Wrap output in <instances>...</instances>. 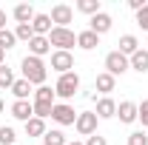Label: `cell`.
I'll return each mask as SVG.
<instances>
[{
    "label": "cell",
    "instance_id": "1",
    "mask_svg": "<svg viewBox=\"0 0 148 145\" xmlns=\"http://www.w3.org/2000/svg\"><path fill=\"white\" fill-rule=\"evenodd\" d=\"M20 68H23V80H29L32 85H43L46 83V63L40 60V57H32L26 54L23 57V63H20Z\"/></svg>",
    "mask_w": 148,
    "mask_h": 145
},
{
    "label": "cell",
    "instance_id": "2",
    "mask_svg": "<svg viewBox=\"0 0 148 145\" xmlns=\"http://www.w3.org/2000/svg\"><path fill=\"white\" fill-rule=\"evenodd\" d=\"M77 88H80V77L74 71H69V74H60V80H57V85H54V94L60 100H71L74 94H77Z\"/></svg>",
    "mask_w": 148,
    "mask_h": 145
},
{
    "label": "cell",
    "instance_id": "3",
    "mask_svg": "<svg viewBox=\"0 0 148 145\" xmlns=\"http://www.w3.org/2000/svg\"><path fill=\"white\" fill-rule=\"evenodd\" d=\"M49 43L57 46V51H69L71 46H77V34H74L71 29H51V34H49Z\"/></svg>",
    "mask_w": 148,
    "mask_h": 145
},
{
    "label": "cell",
    "instance_id": "4",
    "mask_svg": "<svg viewBox=\"0 0 148 145\" xmlns=\"http://www.w3.org/2000/svg\"><path fill=\"white\" fill-rule=\"evenodd\" d=\"M131 68V63H128V57L125 54H120V51H108L106 54V71L111 74V77H120V74H125Z\"/></svg>",
    "mask_w": 148,
    "mask_h": 145
},
{
    "label": "cell",
    "instance_id": "5",
    "mask_svg": "<svg viewBox=\"0 0 148 145\" xmlns=\"http://www.w3.org/2000/svg\"><path fill=\"white\" fill-rule=\"evenodd\" d=\"M51 120L60 122V125H74V122H77V111H74V105H69V103H54Z\"/></svg>",
    "mask_w": 148,
    "mask_h": 145
},
{
    "label": "cell",
    "instance_id": "6",
    "mask_svg": "<svg viewBox=\"0 0 148 145\" xmlns=\"http://www.w3.org/2000/svg\"><path fill=\"white\" fill-rule=\"evenodd\" d=\"M74 128H77V134H83V137L97 134V114H94V111H80V114H77Z\"/></svg>",
    "mask_w": 148,
    "mask_h": 145
},
{
    "label": "cell",
    "instance_id": "7",
    "mask_svg": "<svg viewBox=\"0 0 148 145\" xmlns=\"http://www.w3.org/2000/svg\"><path fill=\"white\" fill-rule=\"evenodd\" d=\"M49 17H51V23H57V29H69V23L74 20V9L66 6V3H57Z\"/></svg>",
    "mask_w": 148,
    "mask_h": 145
},
{
    "label": "cell",
    "instance_id": "8",
    "mask_svg": "<svg viewBox=\"0 0 148 145\" xmlns=\"http://www.w3.org/2000/svg\"><path fill=\"white\" fill-rule=\"evenodd\" d=\"M51 68H54L57 74H69L74 68L71 51H54V54H51Z\"/></svg>",
    "mask_w": 148,
    "mask_h": 145
},
{
    "label": "cell",
    "instance_id": "9",
    "mask_svg": "<svg viewBox=\"0 0 148 145\" xmlns=\"http://www.w3.org/2000/svg\"><path fill=\"white\" fill-rule=\"evenodd\" d=\"M12 117L29 122V120L34 117V103H29V100H14V103H12Z\"/></svg>",
    "mask_w": 148,
    "mask_h": 145
},
{
    "label": "cell",
    "instance_id": "10",
    "mask_svg": "<svg viewBox=\"0 0 148 145\" xmlns=\"http://www.w3.org/2000/svg\"><path fill=\"white\" fill-rule=\"evenodd\" d=\"M111 14H106V12H100V14H94L91 17V23H88V29H91L94 34L100 37V34H106V31H111Z\"/></svg>",
    "mask_w": 148,
    "mask_h": 145
},
{
    "label": "cell",
    "instance_id": "11",
    "mask_svg": "<svg viewBox=\"0 0 148 145\" xmlns=\"http://www.w3.org/2000/svg\"><path fill=\"white\" fill-rule=\"evenodd\" d=\"M97 120H111V117H117V103L111 100V97H103V100H97Z\"/></svg>",
    "mask_w": 148,
    "mask_h": 145
},
{
    "label": "cell",
    "instance_id": "12",
    "mask_svg": "<svg viewBox=\"0 0 148 145\" xmlns=\"http://www.w3.org/2000/svg\"><path fill=\"white\" fill-rule=\"evenodd\" d=\"M117 117H120V122H134L137 120V103H131V100H123L120 105H117Z\"/></svg>",
    "mask_w": 148,
    "mask_h": 145
},
{
    "label": "cell",
    "instance_id": "13",
    "mask_svg": "<svg viewBox=\"0 0 148 145\" xmlns=\"http://www.w3.org/2000/svg\"><path fill=\"white\" fill-rule=\"evenodd\" d=\"M32 29H34V34L37 37H49L51 34V17L49 14H34V20H32Z\"/></svg>",
    "mask_w": 148,
    "mask_h": 145
},
{
    "label": "cell",
    "instance_id": "14",
    "mask_svg": "<svg viewBox=\"0 0 148 145\" xmlns=\"http://www.w3.org/2000/svg\"><path fill=\"white\" fill-rule=\"evenodd\" d=\"M51 51V43H49V37H32V43H29V54L32 57H43Z\"/></svg>",
    "mask_w": 148,
    "mask_h": 145
},
{
    "label": "cell",
    "instance_id": "15",
    "mask_svg": "<svg viewBox=\"0 0 148 145\" xmlns=\"http://www.w3.org/2000/svg\"><path fill=\"white\" fill-rule=\"evenodd\" d=\"M77 46H80V49H86V51H91V49L100 46V37L94 34L91 29H86V31H80V34H77Z\"/></svg>",
    "mask_w": 148,
    "mask_h": 145
},
{
    "label": "cell",
    "instance_id": "16",
    "mask_svg": "<svg viewBox=\"0 0 148 145\" xmlns=\"http://www.w3.org/2000/svg\"><path fill=\"white\" fill-rule=\"evenodd\" d=\"M120 54H125V57H131L134 51H140V40L134 34H123L120 37V49H117Z\"/></svg>",
    "mask_w": 148,
    "mask_h": 145
},
{
    "label": "cell",
    "instance_id": "17",
    "mask_svg": "<svg viewBox=\"0 0 148 145\" xmlns=\"http://www.w3.org/2000/svg\"><path fill=\"white\" fill-rule=\"evenodd\" d=\"M128 63H131V68H134V71L145 74V71H148V51H145V49H140V51H134V54L128 57Z\"/></svg>",
    "mask_w": 148,
    "mask_h": 145
},
{
    "label": "cell",
    "instance_id": "18",
    "mask_svg": "<svg viewBox=\"0 0 148 145\" xmlns=\"http://www.w3.org/2000/svg\"><path fill=\"white\" fill-rule=\"evenodd\" d=\"M114 85H117V77H111L108 71H106V74H97V83H94V88L100 91V94H108V91H114Z\"/></svg>",
    "mask_w": 148,
    "mask_h": 145
},
{
    "label": "cell",
    "instance_id": "19",
    "mask_svg": "<svg viewBox=\"0 0 148 145\" xmlns=\"http://www.w3.org/2000/svg\"><path fill=\"white\" fill-rule=\"evenodd\" d=\"M14 20H17V23H32V20H34V9H32L29 3L14 6Z\"/></svg>",
    "mask_w": 148,
    "mask_h": 145
},
{
    "label": "cell",
    "instance_id": "20",
    "mask_svg": "<svg viewBox=\"0 0 148 145\" xmlns=\"http://www.w3.org/2000/svg\"><path fill=\"white\" fill-rule=\"evenodd\" d=\"M12 94L17 97V100H29V94H32V83L29 80H14V85H12Z\"/></svg>",
    "mask_w": 148,
    "mask_h": 145
},
{
    "label": "cell",
    "instance_id": "21",
    "mask_svg": "<svg viewBox=\"0 0 148 145\" xmlns=\"http://www.w3.org/2000/svg\"><path fill=\"white\" fill-rule=\"evenodd\" d=\"M43 134H46V122L37 120V117H32L26 122V137H43Z\"/></svg>",
    "mask_w": 148,
    "mask_h": 145
},
{
    "label": "cell",
    "instance_id": "22",
    "mask_svg": "<svg viewBox=\"0 0 148 145\" xmlns=\"http://www.w3.org/2000/svg\"><path fill=\"white\" fill-rule=\"evenodd\" d=\"M43 145H69L63 131H46L43 134Z\"/></svg>",
    "mask_w": 148,
    "mask_h": 145
},
{
    "label": "cell",
    "instance_id": "23",
    "mask_svg": "<svg viewBox=\"0 0 148 145\" xmlns=\"http://www.w3.org/2000/svg\"><path fill=\"white\" fill-rule=\"evenodd\" d=\"M77 12H83V14H100L103 9H100V0H80L77 3Z\"/></svg>",
    "mask_w": 148,
    "mask_h": 145
},
{
    "label": "cell",
    "instance_id": "24",
    "mask_svg": "<svg viewBox=\"0 0 148 145\" xmlns=\"http://www.w3.org/2000/svg\"><path fill=\"white\" fill-rule=\"evenodd\" d=\"M54 88H49V85H40V88L34 91V103H51L54 105Z\"/></svg>",
    "mask_w": 148,
    "mask_h": 145
},
{
    "label": "cell",
    "instance_id": "25",
    "mask_svg": "<svg viewBox=\"0 0 148 145\" xmlns=\"http://www.w3.org/2000/svg\"><path fill=\"white\" fill-rule=\"evenodd\" d=\"M14 37L23 40V43H32V37H34V29H32V23H17V29H14Z\"/></svg>",
    "mask_w": 148,
    "mask_h": 145
},
{
    "label": "cell",
    "instance_id": "26",
    "mask_svg": "<svg viewBox=\"0 0 148 145\" xmlns=\"http://www.w3.org/2000/svg\"><path fill=\"white\" fill-rule=\"evenodd\" d=\"M12 85H14V71L3 63L0 66V88H12Z\"/></svg>",
    "mask_w": 148,
    "mask_h": 145
},
{
    "label": "cell",
    "instance_id": "27",
    "mask_svg": "<svg viewBox=\"0 0 148 145\" xmlns=\"http://www.w3.org/2000/svg\"><path fill=\"white\" fill-rule=\"evenodd\" d=\"M14 43H17V37H14V31H9V29H3V31H0V49H3V51L14 49Z\"/></svg>",
    "mask_w": 148,
    "mask_h": 145
},
{
    "label": "cell",
    "instance_id": "28",
    "mask_svg": "<svg viewBox=\"0 0 148 145\" xmlns=\"http://www.w3.org/2000/svg\"><path fill=\"white\" fill-rule=\"evenodd\" d=\"M14 140H17V137H14V128L12 125L0 128V145H14Z\"/></svg>",
    "mask_w": 148,
    "mask_h": 145
},
{
    "label": "cell",
    "instance_id": "29",
    "mask_svg": "<svg viewBox=\"0 0 148 145\" xmlns=\"http://www.w3.org/2000/svg\"><path fill=\"white\" fill-rule=\"evenodd\" d=\"M51 103H34V117L37 120H46V117H51Z\"/></svg>",
    "mask_w": 148,
    "mask_h": 145
},
{
    "label": "cell",
    "instance_id": "30",
    "mask_svg": "<svg viewBox=\"0 0 148 145\" xmlns=\"http://www.w3.org/2000/svg\"><path fill=\"white\" fill-rule=\"evenodd\" d=\"M128 145H148V134H145V131H134V134H128Z\"/></svg>",
    "mask_w": 148,
    "mask_h": 145
},
{
    "label": "cell",
    "instance_id": "31",
    "mask_svg": "<svg viewBox=\"0 0 148 145\" xmlns=\"http://www.w3.org/2000/svg\"><path fill=\"white\" fill-rule=\"evenodd\" d=\"M137 120L143 122V128H148V100H143V103L137 105Z\"/></svg>",
    "mask_w": 148,
    "mask_h": 145
},
{
    "label": "cell",
    "instance_id": "32",
    "mask_svg": "<svg viewBox=\"0 0 148 145\" xmlns=\"http://www.w3.org/2000/svg\"><path fill=\"white\" fill-rule=\"evenodd\" d=\"M137 26H140L143 31H148V6H145V9H140V12H137Z\"/></svg>",
    "mask_w": 148,
    "mask_h": 145
},
{
    "label": "cell",
    "instance_id": "33",
    "mask_svg": "<svg viewBox=\"0 0 148 145\" xmlns=\"http://www.w3.org/2000/svg\"><path fill=\"white\" fill-rule=\"evenodd\" d=\"M86 145H108V142H106V137H100V134H91V137L86 140Z\"/></svg>",
    "mask_w": 148,
    "mask_h": 145
},
{
    "label": "cell",
    "instance_id": "34",
    "mask_svg": "<svg viewBox=\"0 0 148 145\" xmlns=\"http://www.w3.org/2000/svg\"><path fill=\"white\" fill-rule=\"evenodd\" d=\"M128 6L134 12H140V9H145V0H128Z\"/></svg>",
    "mask_w": 148,
    "mask_h": 145
},
{
    "label": "cell",
    "instance_id": "35",
    "mask_svg": "<svg viewBox=\"0 0 148 145\" xmlns=\"http://www.w3.org/2000/svg\"><path fill=\"white\" fill-rule=\"evenodd\" d=\"M3 29H6V12L0 9V31H3Z\"/></svg>",
    "mask_w": 148,
    "mask_h": 145
},
{
    "label": "cell",
    "instance_id": "36",
    "mask_svg": "<svg viewBox=\"0 0 148 145\" xmlns=\"http://www.w3.org/2000/svg\"><path fill=\"white\" fill-rule=\"evenodd\" d=\"M3 60H6V51H3V49H0V66H3Z\"/></svg>",
    "mask_w": 148,
    "mask_h": 145
},
{
    "label": "cell",
    "instance_id": "37",
    "mask_svg": "<svg viewBox=\"0 0 148 145\" xmlns=\"http://www.w3.org/2000/svg\"><path fill=\"white\" fill-rule=\"evenodd\" d=\"M3 108H6V103H3V97H0V114H3Z\"/></svg>",
    "mask_w": 148,
    "mask_h": 145
},
{
    "label": "cell",
    "instance_id": "38",
    "mask_svg": "<svg viewBox=\"0 0 148 145\" xmlns=\"http://www.w3.org/2000/svg\"><path fill=\"white\" fill-rule=\"evenodd\" d=\"M69 145H86V142H69Z\"/></svg>",
    "mask_w": 148,
    "mask_h": 145
}]
</instances>
